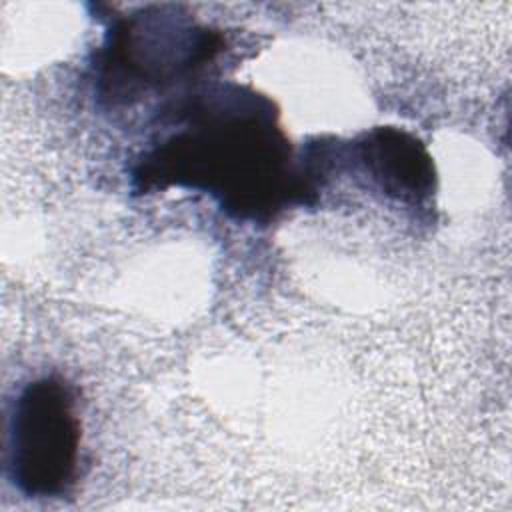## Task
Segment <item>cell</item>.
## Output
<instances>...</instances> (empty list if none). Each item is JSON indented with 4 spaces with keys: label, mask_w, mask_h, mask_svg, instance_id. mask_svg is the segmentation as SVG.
Wrapping results in <instances>:
<instances>
[{
    "label": "cell",
    "mask_w": 512,
    "mask_h": 512,
    "mask_svg": "<svg viewBox=\"0 0 512 512\" xmlns=\"http://www.w3.org/2000/svg\"><path fill=\"white\" fill-rule=\"evenodd\" d=\"M356 164L374 190L410 208H424L436 192V168L426 146L406 130L378 126L352 146Z\"/></svg>",
    "instance_id": "obj_4"
},
{
    "label": "cell",
    "mask_w": 512,
    "mask_h": 512,
    "mask_svg": "<svg viewBox=\"0 0 512 512\" xmlns=\"http://www.w3.org/2000/svg\"><path fill=\"white\" fill-rule=\"evenodd\" d=\"M222 44L218 32L178 8L154 6L118 18L96 60L98 96L114 106L132 104L202 70Z\"/></svg>",
    "instance_id": "obj_2"
},
{
    "label": "cell",
    "mask_w": 512,
    "mask_h": 512,
    "mask_svg": "<svg viewBox=\"0 0 512 512\" xmlns=\"http://www.w3.org/2000/svg\"><path fill=\"white\" fill-rule=\"evenodd\" d=\"M80 416L72 384L48 374L28 382L12 404L6 468L30 498L64 496L78 478Z\"/></svg>",
    "instance_id": "obj_3"
},
{
    "label": "cell",
    "mask_w": 512,
    "mask_h": 512,
    "mask_svg": "<svg viewBox=\"0 0 512 512\" xmlns=\"http://www.w3.org/2000/svg\"><path fill=\"white\" fill-rule=\"evenodd\" d=\"M204 192L236 220L266 222L292 204H312L304 164L294 162L274 102L246 86L184 94L158 114L156 136L136 160V194Z\"/></svg>",
    "instance_id": "obj_1"
}]
</instances>
